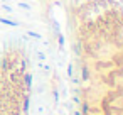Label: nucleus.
I'll list each match as a JSON object with an SVG mask.
<instances>
[{
  "instance_id": "f257e3e1",
  "label": "nucleus",
  "mask_w": 123,
  "mask_h": 115,
  "mask_svg": "<svg viewBox=\"0 0 123 115\" xmlns=\"http://www.w3.org/2000/svg\"><path fill=\"white\" fill-rule=\"evenodd\" d=\"M0 24H4V26H9V27H19L20 22L14 20V19H7V17H0Z\"/></svg>"
},
{
  "instance_id": "f03ea898",
  "label": "nucleus",
  "mask_w": 123,
  "mask_h": 115,
  "mask_svg": "<svg viewBox=\"0 0 123 115\" xmlns=\"http://www.w3.org/2000/svg\"><path fill=\"white\" fill-rule=\"evenodd\" d=\"M27 36H31V37H32V39H36V41H42V36H41V34H37V32L27 31Z\"/></svg>"
},
{
  "instance_id": "7ed1b4c3",
  "label": "nucleus",
  "mask_w": 123,
  "mask_h": 115,
  "mask_svg": "<svg viewBox=\"0 0 123 115\" xmlns=\"http://www.w3.org/2000/svg\"><path fill=\"white\" fill-rule=\"evenodd\" d=\"M2 10H5L7 14H12L14 10H12V7L10 5H7V4H2Z\"/></svg>"
},
{
  "instance_id": "20e7f679",
  "label": "nucleus",
  "mask_w": 123,
  "mask_h": 115,
  "mask_svg": "<svg viewBox=\"0 0 123 115\" xmlns=\"http://www.w3.org/2000/svg\"><path fill=\"white\" fill-rule=\"evenodd\" d=\"M36 56L39 58V61H46V53H41V51H37V53H36Z\"/></svg>"
},
{
  "instance_id": "39448f33",
  "label": "nucleus",
  "mask_w": 123,
  "mask_h": 115,
  "mask_svg": "<svg viewBox=\"0 0 123 115\" xmlns=\"http://www.w3.org/2000/svg\"><path fill=\"white\" fill-rule=\"evenodd\" d=\"M0 4H7V0H0Z\"/></svg>"
}]
</instances>
